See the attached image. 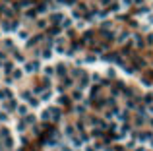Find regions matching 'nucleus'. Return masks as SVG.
Masks as SVG:
<instances>
[{"mask_svg": "<svg viewBox=\"0 0 153 151\" xmlns=\"http://www.w3.org/2000/svg\"><path fill=\"white\" fill-rule=\"evenodd\" d=\"M145 45H153V35H147V37H145Z\"/></svg>", "mask_w": 153, "mask_h": 151, "instance_id": "obj_1", "label": "nucleus"}]
</instances>
